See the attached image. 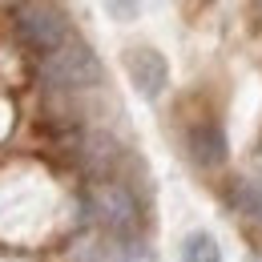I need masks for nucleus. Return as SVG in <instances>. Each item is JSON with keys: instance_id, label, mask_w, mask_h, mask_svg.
I'll return each instance as SVG.
<instances>
[{"instance_id": "1", "label": "nucleus", "mask_w": 262, "mask_h": 262, "mask_svg": "<svg viewBox=\"0 0 262 262\" xmlns=\"http://www.w3.org/2000/svg\"><path fill=\"white\" fill-rule=\"evenodd\" d=\"M85 206H89V218L97 222L109 238H117V242H129L141 234V206H137V198L121 186V182H97L89 198H85Z\"/></svg>"}, {"instance_id": "2", "label": "nucleus", "mask_w": 262, "mask_h": 262, "mask_svg": "<svg viewBox=\"0 0 262 262\" xmlns=\"http://www.w3.org/2000/svg\"><path fill=\"white\" fill-rule=\"evenodd\" d=\"M101 77L105 69L85 40H65L53 53H45V81L57 89H93L101 85Z\"/></svg>"}, {"instance_id": "3", "label": "nucleus", "mask_w": 262, "mask_h": 262, "mask_svg": "<svg viewBox=\"0 0 262 262\" xmlns=\"http://www.w3.org/2000/svg\"><path fill=\"white\" fill-rule=\"evenodd\" d=\"M16 33L25 36L29 49H36L45 57V53H53L57 45L69 40V25H65V12L53 8L49 0H25L16 8Z\"/></svg>"}, {"instance_id": "4", "label": "nucleus", "mask_w": 262, "mask_h": 262, "mask_svg": "<svg viewBox=\"0 0 262 262\" xmlns=\"http://www.w3.org/2000/svg\"><path fill=\"white\" fill-rule=\"evenodd\" d=\"M125 73H129V85L141 93L145 101H158L169 85V65L154 45H137L125 53Z\"/></svg>"}, {"instance_id": "5", "label": "nucleus", "mask_w": 262, "mask_h": 262, "mask_svg": "<svg viewBox=\"0 0 262 262\" xmlns=\"http://www.w3.org/2000/svg\"><path fill=\"white\" fill-rule=\"evenodd\" d=\"M190 154H194L198 165H222L230 158V145H226V133L218 129V125H194L190 133Z\"/></svg>"}, {"instance_id": "6", "label": "nucleus", "mask_w": 262, "mask_h": 262, "mask_svg": "<svg viewBox=\"0 0 262 262\" xmlns=\"http://www.w3.org/2000/svg\"><path fill=\"white\" fill-rule=\"evenodd\" d=\"M182 262H222V246L210 230H194L182 242Z\"/></svg>"}, {"instance_id": "7", "label": "nucleus", "mask_w": 262, "mask_h": 262, "mask_svg": "<svg viewBox=\"0 0 262 262\" xmlns=\"http://www.w3.org/2000/svg\"><path fill=\"white\" fill-rule=\"evenodd\" d=\"M101 4H105V12H109L113 20H121V25L137 20V12H141V0H101Z\"/></svg>"}, {"instance_id": "8", "label": "nucleus", "mask_w": 262, "mask_h": 262, "mask_svg": "<svg viewBox=\"0 0 262 262\" xmlns=\"http://www.w3.org/2000/svg\"><path fill=\"white\" fill-rule=\"evenodd\" d=\"M238 202H246V210H254V214H262V198L254 194V186H242V194H238Z\"/></svg>"}]
</instances>
